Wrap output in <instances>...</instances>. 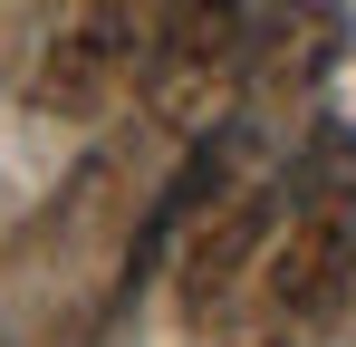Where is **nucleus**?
Masks as SVG:
<instances>
[{
    "instance_id": "obj_1",
    "label": "nucleus",
    "mask_w": 356,
    "mask_h": 347,
    "mask_svg": "<svg viewBox=\"0 0 356 347\" xmlns=\"http://www.w3.org/2000/svg\"><path fill=\"white\" fill-rule=\"evenodd\" d=\"M347 280H356V222H347V193L318 183L289 222L270 231V251H260V270H250V289H260V347L318 338V328L337 318Z\"/></svg>"
},
{
    "instance_id": "obj_2",
    "label": "nucleus",
    "mask_w": 356,
    "mask_h": 347,
    "mask_svg": "<svg viewBox=\"0 0 356 347\" xmlns=\"http://www.w3.org/2000/svg\"><path fill=\"white\" fill-rule=\"evenodd\" d=\"M270 231H280V174L250 155V164H241L222 193H202V213L183 222V261H174L183 309H193V318H212V309H222V299L260 270Z\"/></svg>"
},
{
    "instance_id": "obj_3",
    "label": "nucleus",
    "mask_w": 356,
    "mask_h": 347,
    "mask_svg": "<svg viewBox=\"0 0 356 347\" xmlns=\"http://www.w3.org/2000/svg\"><path fill=\"white\" fill-rule=\"evenodd\" d=\"M241 49H250V0H164V20H154V107L183 135H202L212 97L241 77Z\"/></svg>"
},
{
    "instance_id": "obj_4",
    "label": "nucleus",
    "mask_w": 356,
    "mask_h": 347,
    "mask_svg": "<svg viewBox=\"0 0 356 347\" xmlns=\"http://www.w3.org/2000/svg\"><path fill=\"white\" fill-rule=\"evenodd\" d=\"M135 58H145V0H77V20L49 39L29 97L49 116H97Z\"/></svg>"
},
{
    "instance_id": "obj_5",
    "label": "nucleus",
    "mask_w": 356,
    "mask_h": 347,
    "mask_svg": "<svg viewBox=\"0 0 356 347\" xmlns=\"http://www.w3.org/2000/svg\"><path fill=\"white\" fill-rule=\"evenodd\" d=\"M318 77H337V10L327 0H280L250 20V49H241V87L270 107V97H308Z\"/></svg>"
}]
</instances>
